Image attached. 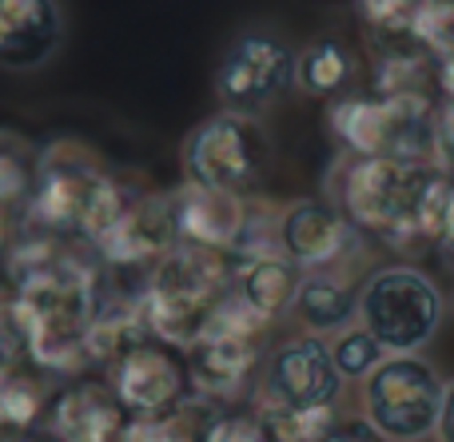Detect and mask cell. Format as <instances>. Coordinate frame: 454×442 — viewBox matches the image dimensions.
Returning <instances> with one entry per match:
<instances>
[{"mask_svg":"<svg viewBox=\"0 0 454 442\" xmlns=\"http://www.w3.org/2000/svg\"><path fill=\"white\" fill-rule=\"evenodd\" d=\"M450 175L439 164L395 156H339L331 172V204L355 231L391 247L439 239V212Z\"/></svg>","mask_w":454,"mask_h":442,"instance_id":"1","label":"cell"},{"mask_svg":"<svg viewBox=\"0 0 454 442\" xmlns=\"http://www.w3.org/2000/svg\"><path fill=\"white\" fill-rule=\"evenodd\" d=\"M128 191L88 143L52 140L36 151L32 196L20 220L32 236L48 239H84L96 247L124 215Z\"/></svg>","mask_w":454,"mask_h":442,"instance_id":"2","label":"cell"},{"mask_svg":"<svg viewBox=\"0 0 454 442\" xmlns=\"http://www.w3.org/2000/svg\"><path fill=\"white\" fill-rule=\"evenodd\" d=\"M231 287V260L192 244H176L152 263L140 287V315L152 339L188 351L207 331Z\"/></svg>","mask_w":454,"mask_h":442,"instance_id":"3","label":"cell"},{"mask_svg":"<svg viewBox=\"0 0 454 442\" xmlns=\"http://www.w3.org/2000/svg\"><path fill=\"white\" fill-rule=\"evenodd\" d=\"M327 132L343 156H395L434 164V104L415 96L343 92L327 104Z\"/></svg>","mask_w":454,"mask_h":442,"instance_id":"4","label":"cell"},{"mask_svg":"<svg viewBox=\"0 0 454 442\" xmlns=\"http://www.w3.org/2000/svg\"><path fill=\"white\" fill-rule=\"evenodd\" d=\"M442 319H447V295L427 271L411 263H387L359 283L355 323L387 355H419V347L439 335Z\"/></svg>","mask_w":454,"mask_h":442,"instance_id":"5","label":"cell"},{"mask_svg":"<svg viewBox=\"0 0 454 442\" xmlns=\"http://www.w3.org/2000/svg\"><path fill=\"white\" fill-rule=\"evenodd\" d=\"M180 164L184 180L196 188L251 196L271 167V136L259 124V116H239V112L220 108L188 132Z\"/></svg>","mask_w":454,"mask_h":442,"instance_id":"6","label":"cell"},{"mask_svg":"<svg viewBox=\"0 0 454 442\" xmlns=\"http://www.w3.org/2000/svg\"><path fill=\"white\" fill-rule=\"evenodd\" d=\"M442 391L447 383L423 355H387L363 379V419L387 442H423L439 427Z\"/></svg>","mask_w":454,"mask_h":442,"instance_id":"7","label":"cell"},{"mask_svg":"<svg viewBox=\"0 0 454 442\" xmlns=\"http://www.w3.org/2000/svg\"><path fill=\"white\" fill-rule=\"evenodd\" d=\"M295 48L275 28L251 24L235 32L215 64V100L223 112L263 116L295 92Z\"/></svg>","mask_w":454,"mask_h":442,"instance_id":"8","label":"cell"},{"mask_svg":"<svg viewBox=\"0 0 454 442\" xmlns=\"http://www.w3.org/2000/svg\"><path fill=\"white\" fill-rule=\"evenodd\" d=\"M263 331L267 323L247 315L227 295L215 307L207 331L184 351L196 395L207 399V403H235L251 387V379H259V367H263V355H267Z\"/></svg>","mask_w":454,"mask_h":442,"instance_id":"9","label":"cell"},{"mask_svg":"<svg viewBox=\"0 0 454 442\" xmlns=\"http://www.w3.org/2000/svg\"><path fill=\"white\" fill-rule=\"evenodd\" d=\"M112 391H116L120 407L132 419H160V415H176L188 407L196 395L188 371V355L184 347H172L164 339H144L132 347L116 367H112Z\"/></svg>","mask_w":454,"mask_h":442,"instance_id":"10","label":"cell"},{"mask_svg":"<svg viewBox=\"0 0 454 442\" xmlns=\"http://www.w3.org/2000/svg\"><path fill=\"white\" fill-rule=\"evenodd\" d=\"M259 403L271 407H295V411H323L335 407L343 395L331 347L319 335H295L271 347L259 367Z\"/></svg>","mask_w":454,"mask_h":442,"instance_id":"11","label":"cell"},{"mask_svg":"<svg viewBox=\"0 0 454 442\" xmlns=\"http://www.w3.org/2000/svg\"><path fill=\"white\" fill-rule=\"evenodd\" d=\"M275 244L299 271H339L363 247V231L331 199H295L279 207Z\"/></svg>","mask_w":454,"mask_h":442,"instance_id":"12","label":"cell"},{"mask_svg":"<svg viewBox=\"0 0 454 442\" xmlns=\"http://www.w3.org/2000/svg\"><path fill=\"white\" fill-rule=\"evenodd\" d=\"M68 20L60 0H0V68L28 76L60 56Z\"/></svg>","mask_w":454,"mask_h":442,"instance_id":"13","label":"cell"},{"mask_svg":"<svg viewBox=\"0 0 454 442\" xmlns=\"http://www.w3.org/2000/svg\"><path fill=\"white\" fill-rule=\"evenodd\" d=\"M48 435L56 442H124L132 415L100 379H72L48 399Z\"/></svg>","mask_w":454,"mask_h":442,"instance_id":"14","label":"cell"},{"mask_svg":"<svg viewBox=\"0 0 454 442\" xmlns=\"http://www.w3.org/2000/svg\"><path fill=\"white\" fill-rule=\"evenodd\" d=\"M251 196H231V191H212L184 183L172 191V223L176 244H192L204 252L231 255L247 228Z\"/></svg>","mask_w":454,"mask_h":442,"instance_id":"15","label":"cell"},{"mask_svg":"<svg viewBox=\"0 0 454 442\" xmlns=\"http://www.w3.org/2000/svg\"><path fill=\"white\" fill-rule=\"evenodd\" d=\"M176 247V223H172V191L168 196H132L112 231L96 244L108 268H140V263H156L164 252Z\"/></svg>","mask_w":454,"mask_h":442,"instance_id":"16","label":"cell"},{"mask_svg":"<svg viewBox=\"0 0 454 442\" xmlns=\"http://www.w3.org/2000/svg\"><path fill=\"white\" fill-rule=\"evenodd\" d=\"M299 279H303V271L291 260H283V255H247V260H231V287H227V295L247 315H255L259 323H271L283 311H291Z\"/></svg>","mask_w":454,"mask_h":442,"instance_id":"17","label":"cell"},{"mask_svg":"<svg viewBox=\"0 0 454 442\" xmlns=\"http://www.w3.org/2000/svg\"><path fill=\"white\" fill-rule=\"evenodd\" d=\"M291 315L307 327V335H339L359 319V287L343 271H303Z\"/></svg>","mask_w":454,"mask_h":442,"instance_id":"18","label":"cell"},{"mask_svg":"<svg viewBox=\"0 0 454 442\" xmlns=\"http://www.w3.org/2000/svg\"><path fill=\"white\" fill-rule=\"evenodd\" d=\"M355 76H359L355 52L339 36H315L295 56V88L307 96H319V100H335V96L351 92Z\"/></svg>","mask_w":454,"mask_h":442,"instance_id":"19","label":"cell"},{"mask_svg":"<svg viewBox=\"0 0 454 442\" xmlns=\"http://www.w3.org/2000/svg\"><path fill=\"white\" fill-rule=\"evenodd\" d=\"M36 175V148L24 136L0 128V220H20L24 204L32 196Z\"/></svg>","mask_w":454,"mask_h":442,"instance_id":"20","label":"cell"},{"mask_svg":"<svg viewBox=\"0 0 454 442\" xmlns=\"http://www.w3.org/2000/svg\"><path fill=\"white\" fill-rule=\"evenodd\" d=\"M48 399L40 379H32L24 367H0V427L32 430L44 415Z\"/></svg>","mask_w":454,"mask_h":442,"instance_id":"21","label":"cell"},{"mask_svg":"<svg viewBox=\"0 0 454 442\" xmlns=\"http://www.w3.org/2000/svg\"><path fill=\"white\" fill-rule=\"evenodd\" d=\"M215 403L207 399H192L176 415H160V419H128L124 442H200L204 419Z\"/></svg>","mask_w":454,"mask_h":442,"instance_id":"22","label":"cell"},{"mask_svg":"<svg viewBox=\"0 0 454 442\" xmlns=\"http://www.w3.org/2000/svg\"><path fill=\"white\" fill-rule=\"evenodd\" d=\"M255 415H259V427H263V442H315L331 423H335V407H323V411H295V407L259 403Z\"/></svg>","mask_w":454,"mask_h":442,"instance_id":"23","label":"cell"},{"mask_svg":"<svg viewBox=\"0 0 454 442\" xmlns=\"http://www.w3.org/2000/svg\"><path fill=\"white\" fill-rule=\"evenodd\" d=\"M327 347H331V363H335V371H339L343 383H363L387 359V351L379 347L359 323H351L347 331H339Z\"/></svg>","mask_w":454,"mask_h":442,"instance_id":"24","label":"cell"},{"mask_svg":"<svg viewBox=\"0 0 454 442\" xmlns=\"http://www.w3.org/2000/svg\"><path fill=\"white\" fill-rule=\"evenodd\" d=\"M200 442H263V427L251 407L239 403H215L204 419Z\"/></svg>","mask_w":454,"mask_h":442,"instance_id":"25","label":"cell"},{"mask_svg":"<svg viewBox=\"0 0 454 442\" xmlns=\"http://www.w3.org/2000/svg\"><path fill=\"white\" fill-rule=\"evenodd\" d=\"M431 0H359L363 20L375 32H415Z\"/></svg>","mask_w":454,"mask_h":442,"instance_id":"26","label":"cell"},{"mask_svg":"<svg viewBox=\"0 0 454 442\" xmlns=\"http://www.w3.org/2000/svg\"><path fill=\"white\" fill-rule=\"evenodd\" d=\"M28 363V319L16 295H0V367Z\"/></svg>","mask_w":454,"mask_h":442,"instance_id":"27","label":"cell"},{"mask_svg":"<svg viewBox=\"0 0 454 442\" xmlns=\"http://www.w3.org/2000/svg\"><path fill=\"white\" fill-rule=\"evenodd\" d=\"M434 164L454 175V96L434 108Z\"/></svg>","mask_w":454,"mask_h":442,"instance_id":"28","label":"cell"},{"mask_svg":"<svg viewBox=\"0 0 454 442\" xmlns=\"http://www.w3.org/2000/svg\"><path fill=\"white\" fill-rule=\"evenodd\" d=\"M315 442H387V438L379 435V430L371 427L363 415H355V419H339V415H335V423H331V427L323 430Z\"/></svg>","mask_w":454,"mask_h":442,"instance_id":"29","label":"cell"},{"mask_svg":"<svg viewBox=\"0 0 454 442\" xmlns=\"http://www.w3.org/2000/svg\"><path fill=\"white\" fill-rule=\"evenodd\" d=\"M434 244L442 247V252L454 255V175L447 183V196H442V212H439V239Z\"/></svg>","mask_w":454,"mask_h":442,"instance_id":"30","label":"cell"},{"mask_svg":"<svg viewBox=\"0 0 454 442\" xmlns=\"http://www.w3.org/2000/svg\"><path fill=\"white\" fill-rule=\"evenodd\" d=\"M439 442H454V379L442 391V411H439V427H434Z\"/></svg>","mask_w":454,"mask_h":442,"instance_id":"31","label":"cell"},{"mask_svg":"<svg viewBox=\"0 0 454 442\" xmlns=\"http://www.w3.org/2000/svg\"><path fill=\"white\" fill-rule=\"evenodd\" d=\"M0 442H56V438L48 435V430L44 435H40V430H12V435H4Z\"/></svg>","mask_w":454,"mask_h":442,"instance_id":"32","label":"cell"},{"mask_svg":"<svg viewBox=\"0 0 454 442\" xmlns=\"http://www.w3.org/2000/svg\"><path fill=\"white\" fill-rule=\"evenodd\" d=\"M8 236H12V220H0V252L8 247Z\"/></svg>","mask_w":454,"mask_h":442,"instance_id":"33","label":"cell"}]
</instances>
